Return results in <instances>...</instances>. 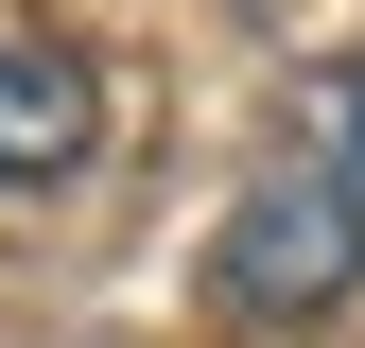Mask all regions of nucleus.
I'll use <instances>...</instances> for the list:
<instances>
[{
  "instance_id": "nucleus-3",
  "label": "nucleus",
  "mask_w": 365,
  "mask_h": 348,
  "mask_svg": "<svg viewBox=\"0 0 365 348\" xmlns=\"http://www.w3.org/2000/svg\"><path fill=\"white\" fill-rule=\"evenodd\" d=\"M296 140L331 157L348 192H365V53H348V70H313V105H296Z\"/></svg>"
},
{
  "instance_id": "nucleus-1",
  "label": "nucleus",
  "mask_w": 365,
  "mask_h": 348,
  "mask_svg": "<svg viewBox=\"0 0 365 348\" xmlns=\"http://www.w3.org/2000/svg\"><path fill=\"white\" fill-rule=\"evenodd\" d=\"M209 279H226V314H244V331H313V314H331V296L365 279V192H348V174L313 157V140H296V157L244 192V209H226Z\"/></svg>"
},
{
  "instance_id": "nucleus-2",
  "label": "nucleus",
  "mask_w": 365,
  "mask_h": 348,
  "mask_svg": "<svg viewBox=\"0 0 365 348\" xmlns=\"http://www.w3.org/2000/svg\"><path fill=\"white\" fill-rule=\"evenodd\" d=\"M87 140H105V87H87V53H53V35H0V192H53V174H87Z\"/></svg>"
}]
</instances>
